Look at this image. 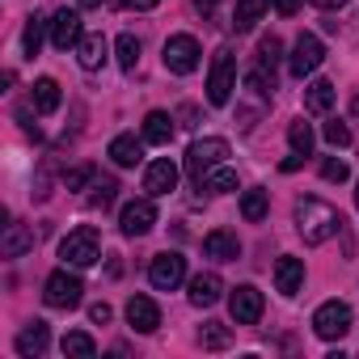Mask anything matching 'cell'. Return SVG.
I'll return each instance as SVG.
<instances>
[{
  "instance_id": "1",
  "label": "cell",
  "mask_w": 359,
  "mask_h": 359,
  "mask_svg": "<svg viewBox=\"0 0 359 359\" xmlns=\"http://www.w3.org/2000/svg\"><path fill=\"white\" fill-rule=\"evenodd\" d=\"M296 233L304 237V245H325L330 237H338L342 229V216L338 208L321 203V199H296Z\"/></svg>"
},
{
  "instance_id": "2",
  "label": "cell",
  "mask_w": 359,
  "mask_h": 359,
  "mask_svg": "<svg viewBox=\"0 0 359 359\" xmlns=\"http://www.w3.org/2000/svg\"><path fill=\"white\" fill-rule=\"evenodd\" d=\"M60 258H64V266H76V271L93 266V262L102 258L97 229H93V224H81V229H72V233L60 241Z\"/></svg>"
},
{
  "instance_id": "3",
  "label": "cell",
  "mask_w": 359,
  "mask_h": 359,
  "mask_svg": "<svg viewBox=\"0 0 359 359\" xmlns=\"http://www.w3.org/2000/svg\"><path fill=\"white\" fill-rule=\"evenodd\" d=\"M233 89H237V55L229 47H220L216 60H212V72H208V102L212 106H229Z\"/></svg>"
},
{
  "instance_id": "4",
  "label": "cell",
  "mask_w": 359,
  "mask_h": 359,
  "mask_svg": "<svg viewBox=\"0 0 359 359\" xmlns=\"http://www.w3.org/2000/svg\"><path fill=\"white\" fill-rule=\"evenodd\" d=\"M224 156H229V140H220V135H203V140H195V144L187 148V173L195 177V182H203V177H208Z\"/></svg>"
},
{
  "instance_id": "5",
  "label": "cell",
  "mask_w": 359,
  "mask_h": 359,
  "mask_svg": "<svg viewBox=\"0 0 359 359\" xmlns=\"http://www.w3.org/2000/svg\"><path fill=\"white\" fill-rule=\"evenodd\" d=\"M81 296H85V283H81L68 266L55 271V275H47V283H43V300H47L51 309H76Z\"/></svg>"
},
{
  "instance_id": "6",
  "label": "cell",
  "mask_w": 359,
  "mask_h": 359,
  "mask_svg": "<svg viewBox=\"0 0 359 359\" xmlns=\"http://www.w3.org/2000/svg\"><path fill=\"white\" fill-rule=\"evenodd\" d=\"M346 330H351V304H342V300H325V304L313 313V334H317V338L334 342V338H342Z\"/></svg>"
},
{
  "instance_id": "7",
  "label": "cell",
  "mask_w": 359,
  "mask_h": 359,
  "mask_svg": "<svg viewBox=\"0 0 359 359\" xmlns=\"http://www.w3.org/2000/svg\"><path fill=\"white\" fill-rule=\"evenodd\" d=\"M199 43L191 39V34H173L169 43H165V68L173 72V76H191L195 68H199Z\"/></svg>"
},
{
  "instance_id": "8",
  "label": "cell",
  "mask_w": 359,
  "mask_h": 359,
  "mask_svg": "<svg viewBox=\"0 0 359 359\" xmlns=\"http://www.w3.org/2000/svg\"><path fill=\"white\" fill-rule=\"evenodd\" d=\"M148 279H152L156 292H173L177 283L187 279V258L182 254H156L152 266H148Z\"/></svg>"
},
{
  "instance_id": "9",
  "label": "cell",
  "mask_w": 359,
  "mask_h": 359,
  "mask_svg": "<svg viewBox=\"0 0 359 359\" xmlns=\"http://www.w3.org/2000/svg\"><path fill=\"white\" fill-rule=\"evenodd\" d=\"M321 60H325V47H321V39L317 34H300L296 39V47H292V60H287V68H292V76H309V72H317L321 68Z\"/></svg>"
},
{
  "instance_id": "10",
  "label": "cell",
  "mask_w": 359,
  "mask_h": 359,
  "mask_svg": "<svg viewBox=\"0 0 359 359\" xmlns=\"http://www.w3.org/2000/svg\"><path fill=\"white\" fill-rule=\"evenodd\" d=\"M85 39V26H81V13L76 9H60L51 18V47L55 51H68V47H81Z\"/></svg>"
},
{
  "instance_id": "11",
  "label": "cell",
  "mask_w": 359,
  "mask_h": 359,
  "mask_svg": "<svg viewBox=\"0 0 359 359\" xmlns=\"http://www.w3.org/2000/svg\"><path fill=\"white\" fill-rule=\"evenodd\" d=\"M152 224H156L152 199H131V203L118 212V229H123L127 237H144V233H152Z\"/></svg>"
},
{
  "instance_id": "12",
  "label": "cell",
  "mask_w": 359,
  "mask_h": 359,
  "mask_svg": "<svg viewBox=\"0 0 359 359\" xmlns=\"http://www.w3.org/2000/svg\"><path fill=\"white\" fill-rule=\"evenodd\" d=\"M229 309H233V321H237V325H254V321L262 317V292H258L254 283H241V287H233Z\"/></svg>"
},
{
  "instance_id": "13",
  "label": "cell",
  "mask_w": 359,
  "mask_h": 359,
  "mask_svg": "<svg viewBox=\"0 0 359 359\" xmlns=\"http://www.w3.org/2000/svg\"><path fill=\"white\" fill-rule=\"evenodd\" d=\"M173 187H177V165H173L169 156L152 161V165H148V173H144V191L156 199V195H169Z\"/></svg>"
},
{
  "instance_id": "14",
  "label": "cell",
  "mask_w": 359,
  "mask_h": 359,
  "mask_svg": "<svg viewBox=\"0 0 359 359\" xmlns=\"http://www.w3.org/2000/svg\"><path fill=\"white\" fill-rule=\"evenodd\" d=\"M203 254L216 258V262H237V258H241V241H237V233L216 229V233L203 237Z\"/></svg>"
},
{
  "instance_id": "15",
  "label": "cell",
  "mask_w": 359,
  "mask_h": 359,
  "mask_svg": "<svg viewBox=\"0 0 359 359\" xmlns=\"http://www.w3.org/2000/svg\"><path fill=\"white\" fill-rule=\"evenodd\" d=\"M127 321H131V330L152 334V330L161 325V309H156L148 296H131V300H127Z\"/></svg>"
},
{
  "instance_id": "16",
  "label": "cell",
  "mask_w": 359,
  "mask_h": 359,
  "mask_svg": "<svg viewBox=\"0 0 359 359\" xmlns=\"http://www.w3.org/2000/svg\"><path fill=\"white\" fill-rule=\"evenodd\" d=\"M275 287H279L283 296H296V292L304 287V262H300V258H279V262H275Z\"/></svg>"
},
{
  "instance_id": "17",
  "label": "cell",
  "mask_w": 359,
  "mask_h": 359,
  "mask_svg": "<svg viewBox=\"0 0 359 359\" xmlns=\"http://www.w3.org/2000/svg\"><path fill=\"white\" fill-rule=\"evenodd\" d=\"M106 152H110V161H114V165L131 169V165H140V161H144V140H135V135H114Z\"/></svg>"
},
{
  "instance_id": "18",
  "label": "cell",
  "mask_w": 359,
  "mask_h": 359,
  "mask_svg": "<svg viewBox=\"0 0 359 359\" xmlns=\"http://www.w3.org/2000/svg\"><path fill=\"white\" fill-rule=\"evenodd\" d=\"M51 346V330H47V321H30L22 334H18V355H43Z\"/></svg>"
},
{
  "instance_id": "19",
  "label": "cell",
  "mask_w": 359,
  "mask_h": 359,
  "mask_svg": "<svg viewBox=\"0 0 359 359\" xmlns=\"http://www.w3.org/2000/svg\"><path fill=\"white\" fill-rule=\"evenodd\" d=\"M34 250V233L26 224H5V237H0V254L5 258H22Z\"/></svg>"
},
{
  "instance_id": "20",
  "label": "cell",
  "mask_w": 359,
  "mask_h": 359,
  "mask_svg": "<svg viewBox=\"0 0 359 359\" xmlns=\"http://www.w3.org/2000/svg\"><path fill=\"white\" fill-rule=\"evenodd\" d=\"M220 292H224L220 275H195V279H191V304H195V309H212V304L220 300Z\"/></svg>"
},
{
  "instance_id": "21",
  "label": "cell",
  "mask_w": 359,
  "mask_h": 359,
  "mask_svg": "<svg viewBox=\"0 0 359 359\" xmlns=\"http://www.w3.org/2000/svg\"><path fill=\"white\" fill-rule=\"evenodd\" d=\"M76 60H81L85 72H97V68L106 64V39H102V34H85L81 47H76Z\"/></svg>"
},
{
  "instance_id": "22",
  "label": "cell",
  "mask_w": 359,
  "mask_h": 359,
  "mask_svg": "<svg viewBox=\"0 0 359 359\" xmlns=\"http://www.w3.org/2000/svg\"><path fill=\"white\" fill-rule=\"evenodd\" d=\"M30 102H34L39 114H55V110H60V85H55L51 76H39L34 89H30Z\"/></svg>"
},
{
  "instance_id": "23",
  "label": "cell",
  "mask_w": 359,
  "mask_h": 359,
  "mask_svg": "<svg viewBox=\"0 0 359 359\" xmlns=\"http://www.w3.org/2000/svg\"><path fill=\"white\" fill-rule=\"evenodd\" d=\"M173 140V118L165 110H148L144 118V144H169Z\"/></svg>"
},
{
  "instance_id": "24",
  "label": "cell",
  "mask_w": 359,
  "mask_h": 359,
  "mask_svg": "<svg viewBox=\"0 0 359 359\" xmlns=\"http://www.w3.org/2000/svg\"><path fill=\"white\" fill-rule=\"evenodd\" d=\"M266 5L271 0H237V9H233V30H254L258 26V18L266 13Z\"/></svg>"
},
{
  "instance_id": "25",
  "label": "cell",
  "mask_w": 359,
  "mask_h": 359,
  "mask_svg": "<svg viewBox=\"0 0 359 359\" xmlns=\"http://www.w3.org/2000/svg\"><path fill=\"white\" fill-rule=\"evenodd\" d=\"M330 106H334V85H330V81H313V85L304 89V110L325 114Z\"/></svg>"
},
{
  "instance_id": "26",
  "label": "cell",
  "mask_w": 359,
  "mask_h": 359,
  "mask_svg": "<svg viewBox=\"0 0 359 359\" xmlns=\"http://www.w3.org/2000/svg\"><path fill=\"white\" fill-rule=\"evenodd\" d=\"M47 26H51V22H43L39 13H30V22H26V34H22V51H26L30 60H34V55H39V47H43V34H47Z\"/></svg>"
},
{
  "instance_id": "27",
  "label": "cell",
  "mask_w": 359,
  "mask_h": 359,
  "mask_svg": "<svg viewBox=\"0 0 359 359\" xmlns=\"http://www.w3.org/2000/svg\"><path fill=\"white\" fill-rule=\"evenodd\" d=\"M64 355H72V359H93V355H97V342H93L89 334L72 330V334H64Z\"/></svg>"
},
{
  "instance_id": "28",
  "label": "cell",
  "mask_w": 359,
  "mask_h": 359,
  "mask_svg": "<svg viewBox=\"0 0 359 359\" xmlns=\"http://www.w3.org/2000/svg\"><path fill=\"white\" fill-rule=\"evenodd\" d=\"M241 216L250 220V224H258V220H266V191H245L241 195Z\"/></svg>"
},
{
  "instance_id": "29",
  "label": "cell",
  "mask_w": 359,
  "mask_h": 359,
  "mask_svg": "<svg viewBox=\"0 0 359 359\" xmlns=\"http://www.w3.org/2000/svg\"><path fill=\"white\" fill-rule=\"evenodd\" d=\"M287 140H292V152H313V144H317V135H313V127L304 123V118H296L292 127H287Z\"/></svg>"
},
{
  "instance_id": "30",
  "label": "cell",
  "mask_w": 359,
  "mask_h": 359,
  "mask_svg": "<svg viewBox=\"0 0 359 359\" xmlns=\"http://www.w3.org/2000/svg\"><path fill=\"white\" fill-rule=\"evenodd\" d=\"M203 191H212V195H229V191H237V173H233V169H212V173L203 177Z\"/></svg>"
},
{
  "instance_id": "31",
  "label": "cell",
  "mask_w": 359,
  "mask_h": 359,
  "mask_svg": "<svg viewBox=\"0 0 359 359\" xmlns=\"http://www.w3.org/2000/svg\"><path fill=\"white\" fill-rule=\"evenodd\" d=\"M135 64H140V39L135 34H123L118 39V68L123 72H135Z\"/></svg>"
},
{
  "instance_id": "32",
  "label": "cell",
  "mask_w": 359,
  "mask_h": 359,
  "mask_svg": "<svg viewBox=\"0 0 359 359\" xmlns=\"http://www.w3.org/2000/svg\"><path fill=\"white\" fill-rule=\"evenodd\" d=\"M279 60H283V43H279L275 34H266V39L258 43V64L275 72V68H279Z\"/></svg>"
},
{
  "instance_id": "33",
  "label": "cell",
  "mask_w": 359,
  "mask_h": 359,
  "mask_svg": "<svg viewBox=\"0 0 359 359\" xmlns=\"http://www.w3.org/2000/svg\"><path fill=\"white\" fill-rule=\"evenodd\" d=\"M199 342H203L208 351H224V346H229V330H224L220 321H208V325L199 330Z\"/></svg>"
},
{
  "instance_id": "34",
  "label": "cell",
  "mask_w": 359,
  "mask_h": 359,
  "mask_svg": "<svg viewBox=\"0 0 359 359\" xmlns=\"http://www.w3.org/2000/svg\"><path fill=\"white\" fill-rule=\"evenodd\" d=\"M114 191H118V182H114V177H97V182H93V195H89V203L106 212V208L114 203Z\"/></svg>"
},
{
  "instance_id": "35",
  "label": "cell",
  "mask_w": 359,
  "mask_h": 359,
  "mask_svg": "<svg viewBox=\"0 0 359 359\" xmlns=\"http://www.w3.org/2000/svg\"><path fill=\"white\" fill-rule=\"evenodd\" d=\"M89 182H97V169H93V165H76V169L64 173V187H68V191H85Z\"/></svg>"
},
{
  "instance_id": "36",
  "label": "cell",
  "mask_w": 359,
  "mask_h": 359,
  "mask_svg": "<svg viewBox=\"0 0 359 359\" xmlns=\"http://www.w3.org/2000/svg\"><path fill=\"white\" fill-rule=\"evenodd\" d=\"M321 177H325V182H346V161H338V156H325V165H321Z\"/></svg>"
},
{
  "instance_id": "37",
  "label": "cell",
  "mask_w": 359,
  "mask_h": 359,
  "mask_svg": "<svg viewBox=\"0 0 359 359\" xmlns=\"http://www.w3.org/2000/svg\"><path fill=\"white\" fill-rule=\"evenodd\" d=\"M325 140H330L334 148H346V144H351V127H346V123H325Z\"/></svg>"
},
{
  "instance_id": "38",
  "label": "cell",
  "mask_w": 359,
  "mask_h": 359,
  "mask_svg": "<svg viewBox=\"0 0 359 359\" xmlns=\"http://www.w3.org/2000/svg\"><path fill=\"white\" fill-rule=\"evenodd\" d=\"M271 5H275L283 18H296V13H300V0H271Z\"/></svg>"
},
{
  "instance_id": "39",
  "label": "cell",
  "mask_w": 359,
  "mask_h": 359,
  "mask_svg": "<svg viewBox=\"0 0 359 359\" xmlns=\"http://www.w3.org/2000/svg\"><path fill=\"white\" fill-rule=\"evenodd\" d=\"M89 317H93L97 325H106V321H110V304H106V300H97V304L89 309Z\"/></svg>"
},
{
  "instance_id": "40",
  "label": "cell",
  "mask_w": 359,
  "mask_h": 359,
  "mask_svg": "<svg viewBox=\"0 0 359 359\" xmlns=\"http://www.w3.org/2000/svg\"><path fill=\"white\" fill-rule=\"evenodd\" d=\"M300 165H304V152H292V156H287V161H283V173H296V169H300Z\"/></svg>"
},
{
  "instance_id": "41",
  "label": "cell",
  "mask_w": 359,
  "mask_h": 359,
  "mask_svg": "<svg viewBox=\"0 0 359 359\" xmlns=\"http://www.w3.org/2000/svg\"><path fill=\"white\" fill-rule=\"evenodd\" d=\"M309 5H317V9H325V13H334V9H342L346 0H309Z\"/></svg>"
},
{
  "instance_id": "42",
  "label": "cell",
  "mask_w": 359,
  "mask_h": 359,
  "mask_svg": "<svg viewBox=\"0 0 359 359\" xmlns=\"http://www.w3.org/2000/svg\"><path fill=\"white\" fill-rule=\"evenodd\" d=\"M127 5H131V9H140V13H144V9H156V5H161V0H127Z\"/></svg>"
},
{
  "instance_id": "43",
  "label": "cell",
  "mask_w": 359,
  "mask_h": 359,
  "mask_svg": "<svg viewBox=\"0 0 359 359\" xmlns=\"http://www.w3.org/2000/svg\"><path fill=\"white\" fill-rule=\"evenodd\" d=\"M195 9H199V13H212V9H216V0H195Z\"/></svg>"
},
{
  "instance_id": "44",
  "label": "cell",
  "mask_w": 359,
  "mask_h": 359,
  "mask_svg": "<svg viewBox=\"0 0 359 359\" xmlns=\"http://www.w3.org/2000/svg\"><path fill=\"white\" fill-rule=\"evenodd\" d=\"M102 5V0H81V9H97Z\"/></svg>"
},
{
  "instance_id": "45",
  "label": "cell",
  "mask_w": 359,
  "mask_h": 359,
  "mask_svg": "<svg viewBox=\"0 0 359 359\" xmlns=\"http://www.w3.org/2000/svg\"><path fill=\"white\" fill-rule=\"evenodd\" d=\"M355 208H359V187H355Z\"/></svg>"
}]
</instances>
